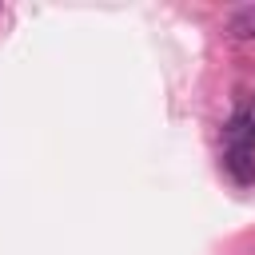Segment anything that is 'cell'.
I'll use <instances>...</instances> for the list:
<instances>
[{"mask_svg": "<svg viewBox=\"0 0 255 255\" xmlns=\"http://www.w3.org/2000/svg\"><path fill=\"white\" fill-rule=\"evenodd\" d=\"M223 167L231 171L235 183H255V151H247V147H227Z\"/></svg>", "mask_w": 255, "mask_h": 255, "instance_id": "1", "label": "cell"}, {"mask_svg": "<svg viewBox=\"0 0 255 255\" xmlns=\"http://www.w3.org/2000/svg\"><path fill=\"white\" fill-rule=\"evenodd\" d=\"M227 36H231V40H255V4L231 12V20H227Z\"/></svg>", "mask_w": 255, "mask_h": 255, "instance_id": "2", "label": "cell"}, {"mask_svg": "<svg viewBox=\"0 0 255 255\" xmlns=\"http://www.w3.org/2000/svg\"><path fill=\"white\" fill-rule=\"evenodd\" d=\"M223 135H227V147H247V151H255V128L243 120V112L227 124V131H223Z\"/></svg>", "mask_w": 255, "mask_h": 255, "instance_id": "3", "label": "cell"}, {"mask_svg": "<svg viewBox=\"0 0 255 255\" xmlns=\"http://www.w3.org/2000/svg\"><path fill=\"white\" fill-rule=\"evenodd\" d=\"M243 120H247V124H251V128H255V100H251V104H247V108H243Z\"/></svg>", "mask_w": 255, "mask_h": 255, "instance_id": "4", "label": "cell"}]
</instances>
